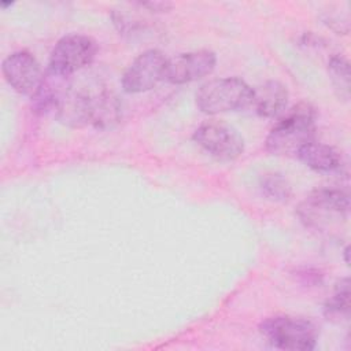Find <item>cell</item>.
<instances>
[{"label":"cell","instance_id":"cell-1","mask_svg":"<svg viewBox=\"0 0 351 351\" xmlns=\"http://www.w3.org/2000/svg\"><path fill=\"white\" fill-rule=\"evenodd\" d=\"M315 108L308 103H300L287 112L271 128L265 145L271 155L296 156L299 149L315 137Z\"/></svg>","mask_w":351,"mask_h":351},{"label":"cell","instance_id":"cell-13","mask_svg":"<svg viewBox=\"0 0 351 351\" xmlns=\"http://www.w3.org/2000/svg\"><path fill=\"white\" fill-rule=\"evenodd\" d=\"M325 317L332 322H340L341 319H347L350 315V287L348 278H341L333 295L326 300L324 306Z\"/></svg>","mask_w":351,"mask_h":351},{"label":"cell","instance_id":"cell-17","mask_svg":"<svg viewBox=\"0 0 351 351\" xmlns=\"http://www.w3.org/2000/svg\"><path fill=\"white\" fill-rule=\"evenodd\" d=\"M344 256H346V263H348V247H346L344 250Z\"/></svg>","mask_w":351,"mask_h":351},{"label":"cell","instance_id":"cell-12","mask_svg":"<svg viewBox=\"0 0 351 351\" xmlns=\"http://www.w3.org/2000/svg\"><path fill=\"white\" fill-rule=\"evenodd\" d=\"M296 158L311 170L324 174L339 173L344 166L343 156L336 148L317 143L315 140L303 145L296 154Z\"/></svg>","mask_w":351,"mask_h":351},{"label":"cell","instance_id":"cell-3","mask_svg":"<svg viewBox=\"0 0 351 351\" xmlns=\"http://www.w3.org/2000/svg\"><path fill=\"white\" fill-rule=\"evenodd\" d=\"M350 211V197L339 188H319L311 192L299 206L300 221L311 229L324 230L346 221Z\"/></svg>","mask_w":351,"mask_h":351},{"label":"cell","instance_id":"cell-6","mask_svg":"<svg viewBox=\"0 0 351 351\" xmlns=\"http://www.w3.org/2000/svg\"><path fill=\"white\" fill-rule=\"evenodd\" d=\"M97 53V43L85 34H67L51 51L48 67L63 75L89 66Z\"/></svg>","mask_w":351,"mask_h":351},{"label":"cell","instance_id":"cell-14","mask_svg":"<svg viewBox=\"0 0 351 351\" xmlns=\"http://www.w3.org/2000/svg\"><path fill=\"white\" fill-rule=\"evenodd\" d=\"M328 74L330 82L343 100L350 99V63L341 55H335L328 63Z\"/></svg>","mask_w":351,"mask_h":351},{"label":"cell","instance_id":"cell-9","mask_svg":"<svg viewBox=\"0 0 351 351\" xmlns=\"http://www.w3.org/2000/svg\"><path fill=\"white\" fill-rule=\"evenodd\" d=\"M215 63L217 56L208 49L180 53L167 59L165 81L174 85H182L200 80L213 73Z\"/></svg>","mask_w":351,"mask_h":351},{"label":"cell","instance_id":"cell-7","mask_svg":"<svg viewBox=\"0 0 351 351\" xmlns=\"http://www.w3.org/2000/svg\"><path fill=\"white\" fill-rule=\"evenodd\" d=\"M167 58L160 49L152 48L140 53L125 70L121 85L126 93H141L151 90L165 81Z\"/></svg>","mask_w":351,"mask_h":351},{"label":"cell","instance_id":"cell-15","mask_svg":"<svg viewBox=\"0 0 351 351\" xmlns=\"http://www.w3.org/2000/svg\"><path fill=\"white\" fill-rule=\"evenodd\" d=\"M261 191L266 199L277 203H284L291 197V185L287 178L278 173L265 174L261 180Z\"/></svg>","mask_w":351,"mask_h":351},{"label":"cell","instance_id":"cell-16","mask_svg":"<svg viewBox=\"0 0 351 351\" xmlns=\"http://www.w3.org/2000/svg\"><path fill=\"white\" fill-rule=\"evenodd\" d=\"M138 5H141L143 8H148L152 12H165L173 7V4L167 1H148V3H138Z\"/></svg>","mask_w":351,"mask_h":351},{"label":"cell","instance_id":"cell-2","mask_svg":"<svg viewBox=\"0 0 351 351\" xmlns=\"http://www.w3.org/2000/svg\"><path fill=\"white\" fill-rule=\"evenodd\" d=\"M262 336L278 350L310 351L318 341V328L307 318L293 315H274L261 322Z\"/></svg>","mask_w":351,"mask_h":351},{"label":"cell","instance_id":"cell-10","mask_svg":"<svg viewBox=\"0 0 351 351\" xmlns=\"http://www.w3.org/2000/svg\"><path fill=\"white\" fill-rule=\"evenodd\" d=\"M289 93L284 84L270 80L252 89L251 106L263 118H276L284 114L288 106Z\"/></svg>","mask_w":351,"mask_h":351},{"label":"cell","instance_id":"cell-4","mask_svg":"<svg viewBox=\"0 0 351 351\" xmlns=\"http://www.w3.org/2000/svg\"><path fill=\"white\" fill-rule=\"evenodd\" d=\"M197 108L204 114L237 111L251 106L252 88L237 77H226L203 84L195 95Z\"/></svg>","mask_w":351,"mask_h":351},{"label":"cell","instance_id":"cell-5","mask_svg":"<svg viewBox=\"0 0 351 351\" xmlns=\"http://www.w3.org/2000/svg\"><path fill=\"white\" fill-rule=\"evenodd\" d=\"M193 141L208 155L229 162L244 152V138L240 132L225 122L210 121L193 132Z\"/></svg>","mask_w":351,"mask_h":351},{"label":"cell","instance_id":"cell-8","mask_svg":"<svg viewBox=\"0 0 351 351\" xmlns=\"http://www.w3.org/2000/svg\"><path fill=\"white\" fill-rule=\"evenodd\" d=\"M1 73L7 84L25 96H33L44 77L40 63L27 51L10 53L1 63Z\"/></svg>","mask_w":351,"mask_h":351},{"label":"cell","instance_id":"cell-11","mask_svg":"<svg viewBox=\"0 0 351 351\" xmlns=\"http://www.w3.org/2000/svg\"><path fill=\"white\" fill-rule=\"evenodd\" d=\"M70 85V75H63L47 67L37 92L32 96L33 108L40 112H55Z\"/></svg>","mask_w":351,"mask_h":351}]
</instances>
